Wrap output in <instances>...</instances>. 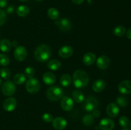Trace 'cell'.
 I'll return each instance as SVG.
<instances>
[{
	"label": "cell",
	"instance_id": "f546056e",
	"mask_svg": "<svg viewBox=\"0 0 131 130\" xmlns=\"http://www.w3.org/2000/svg\"><path fill=\"white\" fill-rule=\"evenodd\" d=\"M0 75L3 79H5V80H8L10 79V75H11V73H10V70L6 68H4L0 70Z\"/></svg>",
	"mask_w": 131,
	"mask_h": 130
},
{
	"label": "cell",
	"instance_id": "8fae6325",
	"mask_svg": "<svg viewBox=\"0 0 131 130\" xmlns=\"http://www.w3.org/2000/svg\"><path fill=\"white\" fill-rule=\"evenodd\" d=\"M17 106V101L14 98H8L5 99L3 104V108L7 112H12L15 109Z\"/></svg>",
	"mask_w": 131,
	"mask_h": 130
},
{
	"label": "cell",
	"instance_id": "484cf974",
	"mask_svg": "<svg viewBox=\"0 0 131 130\" xmlns=\"http://www.w3.org/2000/svg\"><path fill=\"white\" fill-rule=\"evenodd\" d=\"M14 82L15 84L17 85H21V84H24V82L26 81V76L24 73H17L14 76Z\"/></svg>",
	"mask_w": 131,
	"mask_h": 130
},
{
	"label": "cell",
	"instance_id": "5b68a950",
	"mask_svg": "<svg viewBox=\"0 0 131 130\" xmlns=\"http://www.w3.org/2000/svg\"><path fill=\"white\" fill-rule=\"evenodd\" d=\"M99 107V101L95 97L92 96L87 97L86 100L84 101V109L88 112H91L97 110Z\"/></svg>",
	"mask_w": 131,
	"mask_h": 130
},
{
	"label": "cell",
	"instance_id": "5bb4252c",
	"mask_svg": "<svg viewBox=\"0 0 131 130\" xmlns=\"http://www.w3.org/2000/svg\"><path fill=\"white\" fill-rule=\"evenodd\" d=\"M110 60L107 56H101L97 59V66L101 70H106L110 66Z\"/></svg>",
	"mask_w": 131,
	"mask_h": 130
},
{
	"label": "cell",
	"instance_id": "8d00e7d4",
	"mask_svg": "<svg viewBox=\"0 0 131 130\" xmlns=\"http://www.w3.org/2000/svg\"><path fill=\"white\" fill-rule=\"evenodd\" d=\"M8 0H0V8H4L7 5Z\"/></svg>",
	"mask_w": 131,
	"mask_h": 130
},
{
	"label": "cell",
	"instance_id": "7a4b0ae2",
	"mask_svg": "<svg viewBox=\"0 0 131 130\" xmlns=\"http://www.w3.org/2000/svg\"><path fill=\"white\" fill-rule=\"evenodd\" d=\"M34 56L36 59L40 62L47 61L51 56V48L47 45H40L36 48Z\"/></svg>",
	"mask_w": 131,
	"mask_h": 130
},
{
	"label": "cell",
	"instance_id": "d6986e66",
	"mask_svg": "<svg viewBox=\"0 0 131 130\" xmlns=\"http://www.w3.org/2000/svg\"><path fill=\"white\" fill-rule=\"evenodd\" d=\"M106 87V83L102 79H98L95 80L92 85V89L96 93L102 92Z\"/></svg>",
	"mask_w": 131,
	"mask_h": 130
},
{
	"label": "cell",
	"instance_id": "ba28073f",
	"mask_svg": "<svg viewBox=\"0 0 131 130\" xmlns=\"http://www.w3.org/2000/svg\"><path fill=\"white\" fill-rule=\"evenodd\" d=\"M14 57L17 61H23L26 58L28 52L25 47L23 46H19L16 47L15 50H14Z\"/></svg>",
	"mask_w": 131,
	"mask_h": 130
},
{
	"label": "cell",
	"instance_id": "f6af8a7d",
	"mask_svg": "<svg viewBox=\"0 0 131 130\" xmlns=\"http://www.w3.org/2000/svg\"><path fill=\"white\" fill-rule=\"evenodd\" d=\"M35 1H43V0H35Z\"/></svg>",
	"mask_w": 131,
	"mask_h": 130
},
{
	"label": "cell",
	"instance_id": "ab89813d",
	"mask_svg": "<svg viewBox=\"0 0 131 130\" xmlns=\"http://www.w3.org/2000/svg\"><path fill=\"white\" fill-rule=\"evenodd\" d=\"M13 10H14V8L12 7V6H10V7H8V9H7V11H8V13H12L13 11Z\"/></svg>",
	"mask_w": 131,
	"mask_h": 130
},
{
	"label": "cell",
	"instance_id": "d590c367",
	"mask_svg": "<svg viewBox=\"0 0 131 130\" xmlns=\"http://www.w3.org/2000/svg\"><path fill=\"white\" fill-rule=\"evenodd\" d=\"M92 115L93 117H96V118H98L101 115V112L98 110H95L94 111L92 112Z\"/></svg>",
	"mask_w": 131,
	"mask_h": 130
},
{
	"label": "cell",
	"instance_id": "d4e9b609",
	"mask_svg": "<svg viewBox=\"0 0 131 130\" xmlns=\"http://www.w3.org/2000/svg\"><path fill=\"white\" fill-rule=\"evenodd\" d=\"M48 17L52 20H57L60 17V13L57 9L54 8H51L47 11Z\"/></svg>",
	"mask_w": 131,
	"mask_h": 130
},
{
	"label": "cell",
	"instance_id": "4316f807",
	"mask_svg": "<svg viewBox=\"0 0 131 130\" xmlns=\"http://www.w3.org/2000/svg\"><path fill=\"white\" fill-rule=\"evenodd\" d=\"M125 28L123 25H118L113 29V34L116 36H123L125 34Z\"/></svg>",
	"mask_w": 131,
	"mask_h": 130
},
{
	"label": "cell",
	"instance_id": "8992f818",
	"mask_svg": "<svg viewBox=\"0 0 131 130\" xmlns=\"http://www.w3.org/2000/svg\"><path fill=\"white\" fill-rule=\"evenodd\" d=\"M15 89H16V87H15V84L10 80H6L3 84L2 87H1L2 93H3L4 95L6 96L13 95L15 93Z\"/></svg>",
	"mask_w": 131,
	"mask_h": 130
},
{
	"label": "cell",
	"instance_id": "83f0119b",
	"mask_svg": "<svg viewBox=\"0 0 131 130\" xmlns=\"http://www.w3.org/2000/svg\"><path fill=\"white\" fill-rule=\"evenodd\" d=\"M116 102L120 107H125L129 104V99L127 97L124 96H120L116 98Z\"/></svg>",
	"mask_w": 131,
	"mask_h": 130
},
{
	"label": "cell",
	"instance_id": "d6a6232c",
	"mask_svg": "<svg viewBox=\"0 0 131 130\" xmlns=\"http://www.w3.org/2000/svg\"><path fill=\"white\" fill-rule=\"evenodd\" d=\"M119 123L124 128H126L129 125V119L126 116H122L119 119Z\"/></svg>",
	"mask_w": 131,
	"mask_h": 130
},
{
	"label": "cell",
	"instance_id": "9c48e42d",
	"mask_svg": "<svg viewBox=\"0 0 131 130\" xmlns=\"http://www.w3.org/2000/svg\"><path fill=\"white\" fill-rule=\"evenodd\" d=\"M60 105H61V108L63 110L69 112V111H70L73 108L74 103L73 99L70 98V97L64 96L61 99Z\"/></svg>",
	"mask_w": 131,
	"mask_h": 130
},
{
	"label": "cell",
	"instance_id": "f1b7e54d",
	"mask_svg": "<svg viewBox=\"0 0 131 130\" xmlns=\"http://www.w3.org/2000/svg\"><path fill=\"white\" fill-rule=\"evenodd\" d=\"M83 122L85 126H91V125L93 124V122H94V117H93L92 115H85L83 118Z\"/></svg>",
	"mask_w": 131,
	"mask_h": 130
},
{
	"label": "cell",
	"instance_id": "ffe728a7",
	"mask_svg": "<svg viewBox=\"0 0 131 130\" xmlns=\"http://www.w3.org/2000/svg\"><path fill=\"white\" fill-rule=\"evenodd\" d=\"M12 48V44L8 39H3L0 41V50L3 52H10Z\"/></svg>",
	"mask_w": 131,
	"mask_h": 130
},
{
	"label": "cell",
	"instance_id": "bcb514c9",
	"mask_svg": "<svg viewBox=\"0 0 131 130\" xmlns=\"http://www.w3.org/2000/svg\"><path fill=\"white\" fill-rule=\"evenodd\" d=\"M130 127H131V122H130Z\"/></svg>",
	"mask_w": 131,
	"mask_h": 130
},
{
	"label": "cell",
	"instance_id": "1f68e13d",
	"mask_svg": "<svg viewBox=\"0 0 131 130\" xmlns=\"http://www.w3.org/2000/svg\"><path fill=\"white\" fill-rule=\"evenodd\" d=\"M35 71L34 68L30 67V66H28L24 70V75L26 77H28L29 79L33 78L35 75Z\"/></svg>",
	"mask_w": 131,
	"mask_h": 130
},
{
	"label": "cell",
	"instance_id": "52a82bcc",
	"mask_svg": "<svg viewBox=\"0 0 131 130\" xmlns=\"http://www.w3.org/2000/svg\"><path fill=\"white\" fill-rule=\"evenodd\" d=\"M56 24L59 29L62 31H69L70 30L72 27L71 22L67 18H62L60 20H57L56 21Z\"/></svg>",
	"mask_w": 131,
	"mask_h": 130
},
{
	"label": "cell",
	"instance_id": "4dcf8cb0",
	"mask_svg": "<svg viewBox=\"0 0 131 130\" xmlns=\"http://www.w3.org/2000/svg\"><path fill=\"white\" fill-rule=\"evenodd\" d=\"M10 62V59L7 55L0 54V65L3 66H6Z\"/></svg>",
	"mask_w": 131,
	"mask_h": 130
},
{
	"label": "cell",
	"instance_id": "6da1fadb",
	"mask_svg": "<svg viewBox=\"0 0 131 130\" xmlns=\"http://www.w3.org/2000/svg\"><path fill=\"white\" fill-rule=\"evenodd\" d=\"M73 82L75 87L78 89L84 88L89 83V76L85 71L78 70L73 74Z\"/></svg>",
	"mask_w": 131,
	"mask_h": 130
},
{
	"label": "cell",
	"instance_id": "44dd1931",
	"mask_svg": "<svg viewBox=\"0 0 131 130\" xmlns=\"http://www.w3.org/2000/svg\"><path fill=\"white\" fill-rule=\"evenodd\" d=\"M73 99L74 101L78 103H81L84 100V96L83 93L79 90H74L72 93Z\"/></svg>",
	"mask_w": 131,
	"mask_h": 130
},
{
	"label": "cell",
	"instance_id": "3957f363",
	"mask_svg": "<svg viewBox=\"0 0 131 130\" xmlns=\"http://www.w3.org/2000/svg\"><path fill=\"white\" fill-rule=\"evenodd\" d=\"M47 97L52 101H56L63 98V90L59 86H52L49 88L46 93Z\"/></svg>",
	"mask_w": 131,
	"mask_h": 130
},
{
	"label": "cell",
	"instance_id": "f35d334b",
	"mask_svg": "<svg viewBox=\"0 0 131 130\" xmlns=\"http://www.w3.org/2000/svg\"><path fill=\"white\" fill-rule=\"evenodd\" d=\"M127 37L129 40H131V28H129L127 31Z\"/></svg>",
	"mask_w": 131,
	"mask_h": 130
},
{
	"label": "cell",
	"instance_id": "ee69618b",
	"mask_svg": "<svg viewBox=\"0 0 131 130\" xmlns=\"http://www.w3.org/2000/svg\"><path fill=\"white\" fill-rule=\"evenodd\" d=\"M122 130H130V129H128V128H124L123 129H122Z\"/></svg>",
	"mask_w": 131,
	"mask_h": 130
},
{
	"label": "cell",
	"instance_id": "e575fe53",
	"mask_svg": "<svg viewBox=\"0 0 131 130\" xmlns=\"http://www.w3.org/2000/svg\"><path fill=\"white\" fill-rule=\"evenodd\" d=\"M6 20V14L5 11L0 9V26L3 25Z\"/></svg>",
	"mask_w": 131,
	"mask_h": 130
},
{
	"label": "cell",
	"instance_id": "7bdbcfd3",
	"mask_svg": "<svg viewBox=\"0 0 131 130\" xmlns=\"http://www.w3.org/2000/svg\"><path fill=\"white\" fill-rule=\"evenodd\" d=\"M1 84H2V80H1V78H0V86L1 85Z\"/></svg>",
	"mask_w": 131,
	"mask_h": 130
},
{
	"label": "cell",
	"instance_id": "cb8c5ba5",
	"mask_svg": "<svg viewBox=\"0 0 131 130\" xmlns=\"http://www.w3.org/2000/svg\"><path fill=\"white\" fill-rule=\"evenodd\" d=\"M72 79L69 74H63L60 78V84L63 87H69L71 84Z\"/></svg>",
	"mask_w": 131,
	"mask_h": 130
},
{
	"label": "cell",
	"instance_id": "277c9868",
	"mask_svg": "<svg viewBox=\"0 0 131 130\" xmlns=\"http://www.w3.org/2000/svg\"><path fill=\"white\" fill-rule=\"evenodd\" d=\"M26 88L28 93L31 94H35L38 93L40 88L39 81L35 78L29 79L26 84Z\"/></svg>",
	"mask_w": 131,
	"mask_h": 130
},
{
	"label": "cell",
	"instance_id": "2e32d148",
	"mask_svg": "<svg viewBox=\"0 0 131 130\" xmlns=\"http://www.w3.org/2000/svg\"><path fill=\"white\" fill-rule=\"evenodd\" d=\"M73 52H74L73 48L70 46L65 45L60 48V49L59 50L58 54L63 58H68L72 56Z\"/></svg>",
	"mask_w": 131,
	"mask_h": 130
},
{
	"label": "cell",
	"instance_id": "7c38bea8",
	"mask_svg": "<svg viewBox=\"0 0 131 130\" xmlns=\"http://www.w3.org/2000/svg\"><path fill=\"white\" fill-rule=\"evenodd\" d=\"M67 125V122L63 117H58L54 119L52 121V126L54 129L57 130H63L66 127Z\"/></svg>",
	"mask_w": 131,
	"mask_h": 130
},
{
	"label": "cell",
	"instance_id": "9a60e30c",
	"mask_svg": "<svg viewBox=\"0 0 131 130\" xmlns=\"http://www.w3.org/2000/svg\"><path fill=\"white\" fill-rule=\"evenodd\" d=\"M118 90L124 94L131 93V81L127 80L121 82L118 85Z\"/></svg>",
	"mask_w": 131,
	"mask_h": 130
},
{
	"label": "cell",
	"instance_id": "60d3db41",
	"mask_svg": "<svg viewBox=\"0 0 131 130\" xmlns=\"http://www.w3.org/2000/svg\"><path fill=\"white\" fill-rule=\"evenodd\" d=\"M17 45H18V43H17V41L14 40V42H12V45L14 46V47H17Z\"/></svg>",
	"mask_w": 131,
	"mask_h": 130
},
{
	"label": "cell",
	"instance_id": "603a6c76",
	"mask_svg": "<svg viewBox=\"0 0 131 130\" xmlns=\"http://www.w3.org/2000/svg\"><path fill=\"white\" fill-rule=\"evenodd\" d=\"M29 8L26 5H20L17 9V14L20 17H26L29 14Z\"/></svg>",
	"mask_w": 131,
	"mask_h": 130
},
{
	"label": "cell",
	"instance_id": "7402d4cb",
	"mask_svg": "<svg viewBox=\"0 0 131 130\" xmlns=\"http://www.w3.org/2000/svg\"><path fill=\"white\" fill-rule=\"evenodd\" d=\"M61 62L57 59H52L47 64V67L49 69L52 71H58L61 68Z\"/></svg>",
	"mask_w": 131,
	"mask_h": 130
},
{
	"label": "cell",
	"instance_id": "30bf717a",
	"mask_svg": "<svg viewBox=\"0 0 131 130\" xmlns=\"http://www.w3.org/2000/svg\"><path fill=\"white\" fill-rule=\"evenodd\" d=\"M115 127V122L112 119L104 118L100 121L99 128L101 130H113Z\"/></svg>",
	"mask_w": 131,
	"mask_h": 130
},
{
	"label": "cell",
	"instance_id": "836d02e7",
	"mask_svg": "<svg viewBox=\"0 0 131 130\" xmlns=\"http://www.w3.org/2000/svg\"><path fill=\"white\" fill-rule=\"evenodd\" d=\"M53 119V116L52 115V114H51V113H45L44 114L42 115V120H43L44 122H47V123L52 122Z\"/></svg>",
	"mask_w": 131,
	"mask_h": 130
},
{
	"label": "cell",
	"instance_id": "e0dca14e",
	"mask_svg": "<svg viewBox=\"0 0 131 130\" xmlns=\"http://www.w3.org/2000/svg\"><path fill=\"white\" fill-rule=\"evenodd\" d=\"M43 81L47 85H52L56 82L55 75L51 72H46L43 75Z\"/></svg>",
	"mask_w": 131,
	"mask_h": 130
},
{
	"label": "cell",
	"instance_id": "ac0fdd59",
	"mask_svg": "<svg viewBox=\"0 0 131 130\" xmlns=\"http://www.w3.org/2000/svg\"><path fill=\"white\" fill-rule=\"evenodd\" d=\"M83 62L86 66H91L96 61V56L92 52H88L84 54L83 58Z\"/></svg>",
	"mask_w": 131,
	"mask_h": 130
},
{
	"label": "cell",
	"instance_id": "74e56055",
	"mask_svg": "<svg viewBox=\"0 0 131 130\" xmlns=\"http://www.w3.org/2000/svg\"><path fill=\"white\" fill-rule=\"evenodd\" d=\"M84 0H72V1L76 5H81L84 2Z\"/></svg>",
	"mask_w": 131,
	"mask_h": 130
},
{
	"label": "cell",
	"instance_id": "4fadbf2b",
	"mask_svg": "<svg viewBox=\"0 0 131 130\" xmlns=\"http://www.w3.org/2000/svg\"><path fill=\"white\" fill-rule=\"evenodd\" d=\"M106 112L110 117L113 118V117H116L119 114L120 108H119L118 105H116V103H111L107 106Z\"/></svg>",
	"mask_w": 131,
	"mask_h": 130
},
{
	"label": "cell",
	"instance_id": "b9f144b4",
	"mask_svg": "<svg viewBox=\"0 0 131 130\" xmlns=\"http://www.w3.org/2000/svg\"><path fill=\"white\" fill-rule=\"evenodd\" d=\"M19 1H21V2H25V1H28V0H19Z\"/></svg>",
	"mask_w": 131,
	"mask_h": 130
}]
</instances>
